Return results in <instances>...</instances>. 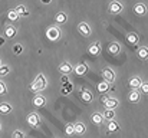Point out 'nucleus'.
I'll return each instance as SVG.
<instances>
[{
	"label": "nucleus",
	"instance_id": "f257e3e1",
	"mask_svg": "<svg viewBox=\"0 0 148 138\" xmlns=\"http://www.w3.org/2000/svg\"><path fill=\"white\" fill-rule=\"evenodd\" d=\"M45 88H46V78L40 73V75H38L36 79L32 82L30 89H32L33 92H40V91H43Z\"/></svg>",
	"mask_w": 148,
	"mask_h": 138
},
{
	"label": "nucleus",
	"instance_id": "f03ea898",
	"mask_svg": "<svg viewBox=\"0 0 148 138\" xmlns=\"http://www.w3.org/2000/svg\"><path fill=\"white\" fill-rule=\"evenodd\" d=\"M102 78H103V82L112 84V82L115 81V72H114L112 69H109V68H105V69L102 71Z\"/></svg>",
	"mask_w": 148,
	"mask_h": 138
},
{
	"label": "nucleus",
	"instance_id": "7ed1b4c3",
	"mask_svg": "<svg viewBox=\"0 0 148 138\" xmlns=\"http://www.w3.org/2000/svg\"><path fill=\"white\" fill-rule=\"evenodd\" d=\"M26 119H27V124H29V125H32V127H38V125L40 124V117H39L36 112L29 114Z\"/></svg>",
	"mask_w": 148,
	"mask_h": 138
},
{
	"label": "nucleus",
	"instance_id": "20e7f679",
	"mask_svg": "<svg viewBox=\"0 0 148 138\" xmlns=\"http://www.w3.org/2000/svg\"><path fill=\"white\" fill-rule=\"evenodd\" d=\"M46 36H48V39H50V41H58L59 36H60V32H59L58 27H49L48 32H46Z\"/></svg>",
	"mask_w": 148,
	"mask_h": 138
},
{
	"label": "nucleus",
	"instance_id": "39448f33",
	"mask_svg": "<svg viewBox=\"0 0 148 138\" xmlns=\"http://www.w3.org/2000/svg\"><path fill=\"white\" fill-rule=\"evenodd\" d=\"M124 10V6L119 3V1H112L111 4H109V12L112 13V14H118V13H121Z\"/></svg>",
	"mask_w": 148,
	"mask_h": 138
},
{
	"label": "nucleus",
	"instance_id": "423d86ee",
	"mask_svg": "<svg viewBox=\"0 0 148 138\" xmlns=\"http://www.w3.org/2000/svg\"><path fill=\"white\" fill-rule=\"evenodd\" d=\"M78 30H79V33L84 35V36H89V35H91V27H89V25H88L86 22H81V23L78 25Z\"/></svg>",
	"mask_w": 148,
	"mask_h": 138
},
{
	"label": "nucleus",
	"instance_id": "0eeeda50",
	"mask_svg": "<svg viewBox=\"0 0 148 138\" xmlns=\"http://www.w3.org/2000/svg\"><path fill=\"white\" fill-rule=\"evenodd\" d=\"M72 71H73V68L71 66V63H69V62H63V63H60V65H59V72H60L62 75H66V76H68Z\"/></svg>",
	"mask_w": 148,
	"mask_h": 138
},
{
	"label": "nucleus",
	"instance_id": "6e6552de",
	"mask_svg": "<svg viewBox=\"0 0 148 138\" xmlns=\"http://www.w3.org/2000/svg\"><path fill=\"white\" fill-rule=\"evenodd\" d=\"M16 33H17V29L14 27V26H6V29H4V38H7V39H13L14 36H16Z\"/></svg>",
	"mask_w": 148,
	"mask_h": 138
},
{
	"label": "nucleus",
	"instance_id": "1a4fd4ad",
	"mask_svg": "<svg viewBox=\"0 0 148 138\" xmlns=\"http://www.w3.org/2000/svg\"><path fill=\"white\" fill-rule=\"evenodd\" d=\"M14 12L17 13L19 17H26V16H29V10H27L26 6H23V4H19V6L14 9Z\"/></svg>",
	"mask_w": 148,
	"mask_h": 138
},
{
	"label": "nucleus",
	"instance_id": "9d476101",
	"mask_svg": "<svg viewBox=\"0 0 148 138\" xmlns=\"http://www.w3.org/2000/svg\"><path fill=\"white\" fill-rule=\"evenodd\" d=\"M33 105L38 106V108L45 106V105H46V99H45V96H42V95H36V96L33 98Z\"/></svg>",
	"mask_w": 148,
	"mask_h": 138
},
{
	"label": "nucleus",
	"instance_id": "9b49d317",
	"mask_svg": "<svg viewBox=\"0 0 148 138\" xmlns=\"http://www.w3.org/2000/svg\"><path fill=\"white\" fill-rule=\"evenodd\" d=\"M105 106H106V109H111V111H114L118 105H119V102H118V99H115V98H108V101L103 104Z\"/></svg>",
	"mask_w": 148,
	"mask_h": 138
},
{
	"label": "nucleus",
	"instance_id": "f8f14e48",
	"mask_svg": "<svg viewBox=\"0 0 148 138\" xmlns=\"http://www.w3.org/2000/svg\"><path fill=\"white\" fill-rule=\"evenodd\" d=\"M73 130H75V134H78V135H84L85 131H86V127H85L82 122H76V124H73Z\"/></svg>",
	"mask_w": 148,
	"mask_h": 138
},
{
	"label": "nucleus",
	"instance_id": "ddd939ff",
	"mask_svg": "<svg viewBox=\"0 0 148 138\" xmlns=\"http://www.w3.org/2000/svg\"><path fill=\"white\" fill-rule=\"evenodd\" d=\"M108 52L112 53V55H118V53L121 52V46L118 45L116 42H112V43L108 45Z\"/></svg>",
	"mask_w": 148,
	"mask_h": 138
},
{
	"label": "nucleus",
	"instance_id": "4468645a",
	"mask_svg": "<svg viewBox=\"0 0 148 138\" xmlns=\"http://www.w3.org/2000/svg\"><path fill=\"white\" fill-rule=\"evenodd\" d=\"M134 12H135L137 14H140V16H144V14L147 13V7H145V4H143V3H137L135 7H134Z\"/></svg>",
	"mask_w": 148,
	"mask_h": 138
},
{
	"label": "nucleus",
	"instance_id": "2eb2a0df",
	"mask_svg": "<svg viewBox=\"0 0 148 138\" xmlns=\"http://www.w3.org/2000/svg\"><path fill=\"white\" fill-rule=\"evenodd\" d=\"M86 72H88V65L79 63V65L75 66V73H76V75H85Z\"/></svg>",
	"mask_w": 148,
	"mask_h": 138
},
{
	"label": "nucleus",
	"instance_id": "dca6fc26",
	"mask_svg": "<svg viewBox=\"0 0 148 138\" xmlns=\"http://www.w3.org/2000/svg\"><path fill=\"white\" fill-rule=\"evenodd\" d=\"M88 50H89V53H91V55L97 56L99 52H101V43H99V42H95V43H92V45L89 46V49H88Z\"/></svg>",
	"mask_w": 148,
	"mask_h": 138
},
{
	"label": "nucleus",
	"instance_id": "f3484780",
	"mask_svg": "<svg viewBox=\"0 0 148 138\" xmlns=\"http://www.w3.org/2000/svg\"><path fill=\"white\" fill-rule=\"evenodd\" d=\"M81 92H82V99L85 101V102H92V99H94V96H92V93H91V91H88V89H81Z\"/></svg>",
	"mask_w": 148,
	"mask_h": 138
},
{
	"label": "nucleus",
	"instance_id": "a211bd4d",
	"mask_svg": "<svg viewBox=\"0 0 148 138\" xmlns=\"http://www.w3.org/2000/svg\"><path fill=\"white\" fill-rule=\"evenodd\" d=\"M55 20H56V23H60V25H63V23L68 20V16H66V13L60 12V13H58V14L55 16Z\"/></svg>",
	"mask_w": 148,
	"mask_h": 138
},
{
	"label": "nucleus",
	"instance_id": "6ab92c4d",
	"mask_svg": "<svg viewBox=\"0 0 148 138\" xmlns=\"http://www.w3.org/2000/svg\"><path fill=\"white\" fill-rule=\"evenodd\" d=\"M102 118H103V119H106L108 122H109V121H114V118H115V112H114V111H111V109H106V111L102 114Z\"/></svg>",
	"mask_w": 148,
	"mask_h": 138
},
{
	"label": "nucleus",
	"instance_id": "aec40b11",
	"mask_svg": "<svg viewBox=\"0 0 148 138\" xmlns=\"http://www.w3.org/2000/svg\"><path fill=\"white\" fill-rule=\"evenodd\" d=\"M106 128H108V133H116L119 130V124L115 122V121H109Z\"/></svg>",
	"mask_w": 148,
	"mask_h": 138
},
{
	"label": "nucleus",
	"instance_id": "412c9836",
	"mask_svg": "<svg viewBox=\"0 0 148 138\" xmlns=\"http://www.w3.org/2000/svg\"><path fill=\"white\" fill-rule=\"evenodd\" d=\"M91 119H92V122H94V124H97V125L102 124V121H103L102 114H99V112H94V114H92V117H91Z\"/></svg>",
	"mask_w": 148,
	"mask_h": 138
},
{
	"label": "nucleus",
	"instance_id": "4be33fe9",
	"mask_svg": "<svg viewBox=\"0 0 148 138\" xmlns=\"http://www.w3.org/2000/svg\"><path fill=\"white\" fill-rule=\"evenodd\" d=\"M10 111H12V105H10V104H7V102H1V104H0V112H1V114L6 115V114H9Z\"/></svg>",
	"mask_w": 148,
	"mask_h": 138
},
{
	"label": "nucleus",
	"instance_id": "5701e85b",
	"mask_svg": "<svg viewBox=\"0 0 148 138\" xmlns=\"http://www.w3.org/2000/svg\"><path fill=\"white\" fill-rule=\"evenodd\" d=\"M127 41H128L130 43H132V45H137V43H138V35L134 33V32H131V33H128Z\"/></svg>",
	"mask_w": 148,
	"mask_h": 138
},
{
	"label": "nucleus",
	"instance_id": "b1692460",
	"mask_svg": "<svg viewBox=\"0 0 148 138\" xmlns=\"http://www.w3.org/2000/svg\"><path fill=\"white\" fill-rule=\"evenodd\" d=\"M97 89H98V92H101V93H105V92L109 89V84H106V82H99L98 85H97Z\"/></svg>",
	"mask_w": 148,
	"mask_h": 138
},
{
	"label": "nucleus",
	"instance_id": "393cba45",
	"mask_svg": "<svg viewBox=\"0 0 148 138\" xmlns=\"http://www.w3.org/2000/svg\"><path fill=\"white\" fill-rule=\"evenodd\" d=\"M141 84H143V81H141L138 76H135V78H132V79L130 81V87H131V88H140Z\"/></svg>",
	"mask_w": 148,
	"mask_h": 138
},
{
	"label": "nucleus",
	"instance_id": "a878e982",
	"mask_svg": "<svg viewBox=\"0 0 148 138\" xmlns=\"http://www.w3.org/2000/svg\"><path fill=\"white\" fill-rule=\"evenodd\" d=\"M128 99H130L131 102H138V101H140V92L138 91H131L130 96H128Z\"/></svg>",
	"mask_w": 148,
	"mask_h": 138
},
{
	"label": "nucleus",
	"instance_id": "bb28decb",
	"mask_svg": "<svg viewBox=\"0 0 148 138\" xmlns=\"http://www.w3.org/2000/svg\"><path fill=\"white\" fill-rule=\"evenodd\" d=\"M7 19H9L10 22H16V20L19 19V16H17V13L14 12V9H13V10H9V13H7Z\"/></svg>",
	"mask_w": 148,
	"mask_h": 138
},
{
	"label": "nucleus",
	"instance_id": "cd10ccee",
	"mask_svg": "<svg viewBox=\"0 0 148 138\" xmlns=\"http://www.w3.org/2000/svg\"><path fill=\"white\" fill-rule=\"evenodd\" d=\"M138 56H140L141 59H147L148 58V49L147 47H140V49H138Z\"/></svg>",
	"mask_w": 148,
	"mask_h": 138
},
{
	"label": "nucleus",
	"instance_id": "c85d7f7f",
	"mask_svg": "<svg viewBox=\"0 0 148 138\" xmlns=\"http://www.w3.org/2000/svg\"><path fill=\"white\" fill-rule=\"evenodd\" d=\"M65 133H66V135H73L75 134V130H73V124H66V127H65Z\"/></svg>",
	"mask_w": 148,
	"mask_h": 138
},
{
	"label": "nucleus",
	"instance_id": "c756f323",
	"mask_svg": "<svg viewBox=\"0 0 148 138\" xmlns=\"http://www.w3.org/2000/svg\"><path fill=\"white\" fill-rule=\"evenodd\" d=\"M71 92H72V84H71V82L62 87V93H63V95H68V93H71Z\"/></svg>",
	"mask_w": 148,
	"mask_h": 138
},
{
	"label": "nucleus",
	"instance_id": "7c9ffc66",
	"mask_svg": "<svg viewBox=\"0 0 148 138\" xmlns=\"http://www.w3.org/2000/svg\"><path fill=\"white\" fill-rule=\"evenodd\" d=\"M22 52H23V46L20 45V43L13 45V53H14V55H20Z\"/></svg>",
	"mask_w": 148,
	"mask_h": 138
},
{
	"label": "nucleus",
	"instance_id": "2f4dec72",
	"mask_svg": "<svg viewBox=\"0 0 148 138\" xmlns=\"http://www.w3.org/2000/svg\"><path fill=\"white\" fill-rule=\"evenodd\" d=\"M9 72H10V69H9L7 65H0V76H4V75H7Z\"/></svg>",
	"mask_w": 148,
	"mask_h": 138
},
{
	"label": "nucleus",
	"instance_id": "473e14b6",
	"mask_svg": "<svg viewBox=\"0 0 148 138\" xmlns=\"http://www.w3.org/2000/svg\"><path fill=\"white\" fill-rule=\"evenodd\" d=\"M12 138H25V134H23L22 131H14L13 135H12Z\"/></svg>",
	"mask_w": 148,
	"mask_h": 138
},
{
	"label": "nucleus",
	"instance_id": "72a5a7b5",
	"mask_svg": "<svg viewBox=\"0 0 148 138\" xmlns=\"http://www.w3.org/2000/svg\"><path fill=\"white\" fill-rule=\"evenodd\" d=\"M140 88H141V91H143V93H148V85L144 82V84H141L140 85Z\"/></svg>",
	"mask_w": 148,
	"mask_h": 138
},
{
	"label": "nucleus",
	"instance_id": "f704fd0d",
	"mask_svg": "<svg viewBox=\"0 0 148 138\" xmlns=\"http://www.w3.org/2000/svg\"><path fill=\"white\" fill-rule=\"evenodd\" d=\"M60 82H62V85H66V84H69V79H68V76H66V75H62V78H60Z\"/></svg>",
	"mask_w": 148,
	"mask_h": 138
},
{
	"label": "nucleus",
	"instance_id": "c9c22d12",
	"mask_svg": "<svg viewBox=\"0 0 148 138\" xmlns=\"http://www.w3.org/2000/svg\"><path fill=\"white\" fill-rule=\"evenodd\" d=\"M3 93H6V85L0 81V95H3Z\"/></svg>",
	"mask_w": 148,
	"mask_h": 138
},
{
	"label": "nucleus",
	"instance_id": "e433bc0d",
	"mask_svg": "<svg viewBox=\"0 0 148 138\" xmlns=\"http://www.w3.org/2000/svg\"><path fill=\"white\" fill-rule=\"evenodd\" d=\"M106 101H108V96H102V98H101V102H102V104H105Z\"/></svg>",
	"mask_w": 148,
	"mask_h": 138
},
{
	"label": "nucleus",
	"instance_id": "4c0bfd02",
	"mask_svg": "<svg viewBox=\"0 0 148 138\" xmlns=\"http://www.w3.org/2000/svg\"><path fill=\"white\" fill-rule=\"evenodd\" d=\"M4 45V38H0V46Z\"/></svg>",
	"mask_w": 148,
	"mask_h": 138
},
{
	"label": "nucleus",
	"instance_id": "58836bf2",
	"mask_svg": "<svg viewBox=\"0 0 148 138\" xmlns=\"http://www.w3.org/2000/svg\"><path fill=\"white\" fill-rule=\"evenodd\" d=\"M0 130H1V124H0Z\"/></svg>",
	"mask_w": 148,
	"mask_h": 138
},
{
	"label": "nucleus",
	"instance_id": "ea45409f",
	"mask_svg": "<svg viewBox=\"0 0 148 138\" xmlns=\"http://www.w3.org/2000/svg\"><path fill=\"white\" fill-rule=\"evenodd\" d=\"M0 65H1V62H0Z\"/></svg>",
	"mask_w": 148,
	"mask_h": 138
}]
</instances>
